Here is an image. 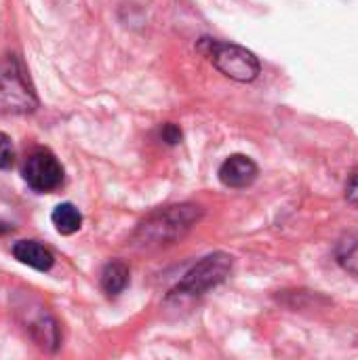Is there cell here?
I'll return each mask as SVG.
<instances>
[{
	"mask_svg": "<svg viewBox=\"0 0 358 360\" xmlns=\"http://www.w3.org/2000/svg\"><path fill=\"white\" fill-rule=\"evenodd\" d=\"M198 51L213 63V68H217L230 80L253 82L262 72V63L257 55L241 44L224 42L215 38H200Z\"/></svg>",
	"mask_w": 358,
	"mask_h": 360,
	"instance_id": "2",
	"label": "cell"
},
{
	"mask_svg": "<svg viewBox=\"0 0 358 360\" xmlns=\"http://www.w3.org/2000/svg\"><path fill=\"white\" fill-rule=\"evenodd\" d=\"M160 139H162L167 146H175V143H179V141H181V131H179V127H177V124H173V122L162 124V127H160Z\"/></svg>",
	"mask_w": 358,
	"mask_h": 360,
	"instance_id": "13",
	"label": "cell"
},
{
	"mask_svg": "<svg viewBox=\"0 0 358 360\" xmlns=\"http://www.w3.org/2000/svg\"><path fill=\"white\" fill-rule=\"evenodd\" d=\"M338 264L352 276H358V238H346L338 245L335 251Z\"/></svg>",
	"mask_w": 358,
	"mask_h": 360,
	"instance_id": "11",
	"label": "cell"
},
{
	"mask_svg": "<svg viewBox=\"0 0 358 360\" xmlns=\"http://www.w3.org/2000/svg\"><path fill=\"white\" fill-rule=\"evenodd\" d=\"M346 198H348L350 202L358 205V171L357 173H352V177H350V181H348V186H346Z\"/></svg>",
	"mask_w": 358,
	"mask_h": 360,
	"instance_id": "14",
	"label": "cell"
},
{
	"mask_svg": "<svg viewBox=\"0 0 358 360\" xmlns=\"http://www.w3.org/2000/svg\"><path fill=\"white\" fill-rule=\"evenodd\" d=\"M6 232H13V226H8V224L0 221V234H6Z\"/></svg>",
	"mask_w": 358,
	"mask_h": 360,
	"instance_id": "15",
	"label": "cell"
},
{
	"mask_svg": "<svg viewBox=\"0 0 358 360\" xmlns=\"http://www.w3.org/2000/svg\"><path fill=\"white\" fill-rule=\"evenodd\" d=\"M129 285V268L122 262H110L101 272V289L108 297H118Z\"/></svg>",
	"mask_w": 358,
	"mask_h": 360,
	"instance_id": "9",
	"label": "cell"
},
{
	"mask_svg": "<svg viewBox=\"0 0 358 360\" xmlns=\"http://www.w3.org/2000/svg\"><path fill=\"white\" fill-rule=\"evenodd\" d=\"M230 272H232V257L222 251L211 253L184 274V278L171 291V295H205L207 291L222 285L230 276Z\"/></svg>",
	"mask_w": 358,
	"mask_h": 360,
	"instance_id": "4",
	"label": "cell"
},
{
	"mask_svg": "<svg viewBox=\"0 0 358 360\" xmlns=\"http://www.w3.org/2000/svg\"><path fill=\"white\" fill-rule=\"evenodd\" d=\"M17 314H19V323L23 325V329L27 331V335L46 352H55L61 344V335H59V325L57 321L51 316V312L40 306L34 300H23L17 306Z\"/></svg>",
	"mask_w": 358,
	"mask_h": 360,
	"instance_id": "5",
	"label": "cell"
},
{
	"mask_svg": "<svg viewBox=\"0 0 358 360\" xmlns=\"http://www.w3.org/2000/svg\"><path fill=\"white\" fill-rule=\"evenodd\" d=\"M15 162V148L6 133H0V169H11Z\"/></svg>",
	"mask_w": 358,
	"mask_h": 360,
	"instance_id": "12",
	"label": "cell"
},
{
	"mask_svg": "<svg viewBox=\"0 0 358 360\" xmlns=\"http://www.w3.org/2000/svg\"><path fill=\"white\" fill-rule=\"evenodd\" d=\"M257 175H260L257 165L249 156H245V154H232V156H228L222 162L219 171H217L219 181L226 188H236V190L251 186L257 179Z\"/></svg>",
	"mask_w": 358,
	"mask_h": 360,
	"instance_id": "7",
	"label": "cell"
},
{
	"mask_svg": "<svg viewBox=\"0 0 358 360\" xmlns=\"http://www.w3.org/2000/svg\"><path fill=\"white\" fill-rule=\"evenodd\" d=\"M51 221H53V226L57 228L59 234L70 236V234H74V232L80 230V226H82V213L72 202H61V205H57L53 209Z\"/></svg>",
	"mask_w": 358,
	"mask_h": 360,
	"instance_id": "10",
	"label": "cell"
},
{
	"mask_svg": "<svg viewBox=\"0 0 358 360\" xmlns=\"http://www.w3.org/2000/svg\"><path fill=\"white\" fill-rule=\"evenodd\" d=\"M38 108V97L27 78V70L17 55L0 59V114H30Z\"/></svg>",
	"mask_w": 358,
	"mask_h": 360,
	"instance_id": "3",
	"label": "cell"
},
{
	"mask_svg": "<svg viewBox=\"0 0 358 360\" xmlns=\"http://www.w3.org/2000/svg\"><path fill=\"white\" fill-rule=\"evenodd\" d=\"M13 255L17 262L38 270V272H49L55 264V255L51 253L49 247H44L38 240H19L13 247Z\"/></svg>",
	"mask_w": 358,
	"mask_h": 360,
	"instance_id": "8",
	"label": "cell"
},
{
	"mask_svg": "<svg viewBox=\"0 0 358 360\" xmlns=\"http://www.w3.org/2000/svg\"><path fill=\"white\" fill-rule=\"evenodd\" d=\"M203 217V209L190 202L171 205L139 224L133 243L141 249H160L179 243Z\"/></svg>",
	"mask_w": 358,
	"mask_h": 360,
	"instance_id": "1",
	"label": "cell"
},
{
	"mask_svg": "<svg viewBox=\"0 0 358 360\" xmlns=\"http://www.w3.org/2000/svg\"><path fill=\"white\" fill-rule=\"evenodd\" d=\"M23 179L34 192H53L63 184V167L53 152L38 148L34 150L23 165Z\"/></svg>",
	"mask_w": 358,
	"mask_h": 360,
	"instance_id": "6",
	"label": "cell"
}]
</instances>
